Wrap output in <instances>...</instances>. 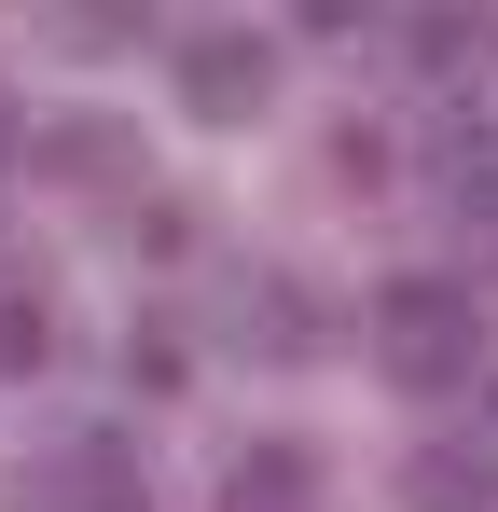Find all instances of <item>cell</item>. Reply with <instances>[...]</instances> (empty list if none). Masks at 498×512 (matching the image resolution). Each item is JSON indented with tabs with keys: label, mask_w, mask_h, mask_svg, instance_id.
Wrapping results in <instances>:
<instances>
[{
	"label": "cell",
	"mask_w": 498,
	"mask_h": 512,
	"mask_svg": "<svg viewBox=\"0 0 498 512\" xmlns=\"http://www.w3.org/2000/svg\"><path fill=\"white\" fill-rule=\"evenodd\" d=\"M374 360H388L402 388H457V374L485 360L471 291H457V277H388V291H374Z\"/></svg>",
	"instance_id": "6da1fadb"
},
{
	"label": "cell",
	"mask_w": 498,
	"mask_h": 512,
	"mask_svg": "<svg viewBox=\"0 0 498 512\" xmlns=\"http://www.w3.org/2000/svg\"><path fill=\"white\" fill-rule=\"evenodd\" d=\"M42 346H56L42 291H14V277H0V374H42Z\"/></svg>",
	"instance_id": "ba28073f"
},
{
	"label": "cell",
	"mask_w": 498,
	"mask_h": 512,
	"mask_svg": "<svg viewBox=\"0 0 498 512\" xmlns=\"http://www.w3.org/2000/svg\"><path fill=\"white\" fill-rule=\"evenodd\" d=\"M249 346H263V360H319V305H305V291H291V277H249Z\"/></svg>",
	"instance_id": "8992f818"
},
{
	"label": "cell",
	"mask_w": 498,
	"mask_h": 512,
	"mask_svg": "<svg viewBox=\"0 0 498 512\" xmlns=\"http://www.w3.org/2000/svg\"><path fill=\"white\" fill-rule=\"evenodd\" d=\"M222 512H305V443H249L236 485H222Z\"/></svg>",
	"instance_id": "52a82bcc"
},
{
	"label": "cell",
	"mask_w": 498,
	"mask_h": 512,
	"mask_svg": "<svg viewBox=\"0 0 498 512\" xmlns=\"http://www.w3.org/2000/svg\"><path fill=\"white\" fill-rule=\"evenodd\" d=\"M28 512H153L139 443H125V429H70V443L28 471Z\"/></svg>",
	"instance_id": "7a4b0ae2"
},
{
	"label": "cell",
	"mask_w": 498,
	"mask_h": 512,
	"mask_svg": "<svg viewBox=\"0 0 498 512\" xmlns=\"http://www.w3.org/2000/svg\"><path fill=\"white\" fill-rule=\"evenodd\" d=\"M125 388H153V402H166V388H180V346H166V333H125Z\"/></svg>",
	"instance_id": "9c48e42d"
},
{
	"label": "cell",
	"mask_w": 498,
	"mask_h": 512,
	"mask_svg": "<svg viewBox=\"0 0 498 512\" xmlns=\"http://www.w3.org/2000/svg\"><path fill=\"white\" fill-rule=\"evenodd\" d=\"M0 167H14V111H0Z\"/></svg>",
	"instance_id": "30bf717a"
},
{
	"label": "cell",
	"mask_w": 498,
	"mask_h": 512,
	"mask_svg": "<svg viewBox=\"0 0 498 512\" xmlns=\"http://www.w3.org/2000/svg\"><path fill=\"white\" fill-rule=\"evenodd\" d=\"M263 84H277V56H263L249 28H194V42H180V111H194V125H249Z\"/></svg>",
	"instance_id": "3957f363"
},
{
	"label": "cell",
	"mask_w": 498,
	"mask_h": 512,
	"mask_svg": "<svg viewBox=\"0 0 498 512\" xmlns=\"http://www.w3.org/2000/svg\"><path fill=\"white\" fill-rule=\"evenodd\" d=\"M402 499L415 512H498V457H471V443H429L402 471Z\"/></svg>",
	"instance_id": "5b68a950"
},
{
	"label": "cell",
	"mask_w": 498,
	"mask_h": 512,
	"mask_svg": "<svg viewBox=\"0 0 498 512\" xmlns=\"http://www.w3.org/2000/svg\"><path fill=\"white\" fill-rule=\"evenodd\" d=\"M429 167H443V208H457V222H471V236L498 250V111H457Z\"/></svg>",
	"instance_id": "277c9868"
}]
</instances>
